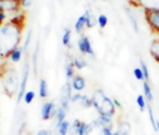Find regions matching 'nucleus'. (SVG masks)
<instances>
[{
	"mask_svg": "<svg viewBox=\"0 0 159 135\" xmlns=\"http://www.w3.org/2000/svg\"><path fill=\"white\" fill-rule=\"evenodd\" d=\"M19 2H20V8L23 10L29 9L32 7V4H33V0H19Z\"/></svg>",
	"mask_w": 159,
	"mask_h": 135,
	"instance_id": "obj_38",
	"label": "nucleus"
},
{
	"mask_svg": "<svg viewBox=\"0 0 159 135\" xmlns=\"http://www.w3.org/2000/svg\"><path fill=\"white\" fill-rule=\"evenodd\" d=\"M124 10H125V14H126V16H128V19H129L130 24H131L133 30H134L136 34H139L140 29H139V23H138L136 15H135V14H134V11H133L130 8H128V7H125V8H124Z\"/></svg>",
	"mask_w": 159,
	"mask_h": 135,
	"instance_id": "obj_15",
	"label": "nucleus"
},
{
	"mask_svg": "<svg viewBox=\"0 0 159 135\" xmlns=\"http://www.w3.org/2000/svg\"><path fill=\"white\" fill-rule=\"evenodd\" d=\"M23 54H24V49H23L22 46H19V47H16L15 49H13L9 53V56L7 57V58L9 60L10 63H18V62H20Z\"/></svg>",
	"mask_w": 159,
	"mask_h": 135,
	"instance_id": "obj_14",
	"label": "nucleus"
},
{
	"mask_svg": "<svg viewBox=\"0 0 159 135\" xmlns=\"http://www.w3.org/2000/svg\"><path fill=\"white\" fill-rule=\"evenodd\" d=\"M38 52H39V44L35 46L33 54H32V66H33V71L34 73H37V58H38Z\"/></svg>",
	"mask_w": 159,
	"mask_h": 135,
	"instance_id": "obj_33",
	"label": "nucleus"
},
{
	"mask_svg": "<svg viewBox=\"0 0 159 135\" xmlns=\"http://www.w3.org/2000/svg\"><path fill=\"white\" fill-rule=\"evenodd\" d=\"M75 65H73V57L71 54H67L65 57V74H66V79L68 81H71L75 74H76V71H75Z\"/></svg>",
	"mask_w": 159,
	"mask_h": 135,
	"instance_id": "obj_11",
	"label": "nucleus"
},
{
	"mask_svg": "<svg viewBox=\"0 0 159 135\" xmlns=\"http://www.w3.org/2000/svg\"><path fill=\"white\" fill-rule=\"evenodd\" d=\"M133 73H134V77L138 80V81H145V77H144V73L142 71L140 67H135L133 70Z\"/></svg>",
	"mask_w": 159,
	"mask_h": 135,
	"instance_id": "obj_34",
	"label": "nucleus"
},
{
	"mask_svg": "<svg viewBox=\"0 0 159 135\" xmlns=\"http://www.w3.org/2000/svg\"><path fill=\"white\" fill-rule=\"evenodd\" d=\"M29 73H30V62L25 61L24 66H23V74L20 79V86H19V91L16 95V102L19 104L20 101H23V97L27 92V85H28V79H29Z\"/></svg>",
	"mask_w": 159,
	"mask_h": 135,
	"instance_id": "obj_4",
	"label": "nucleus"
},
{
	"mask_svg": "<svg viewBox=\"0 0 159 135\" xmlns=\"http://www.w3.org/2000/svg\"><path fill=\"white\" fill-rule=\"evenodd\" d=\"M101 133H102V135H119L117 131H114L112 128H109V126L102 128L101 129Z\"/></svg>",
	"mask_w": 159,
	"mask_h": 135,
	"instance_id": "obj_39",
	"label": "nucleus"
},
{
	"mask_svg": "<svg viewBox=\"0 0 159 135\" xmlns=\"http://www.w3.org/2000/svg\"><path fill=\"white\" fill-rule=\"evenodd\" d=\"M147 100H145V96L144 95H138L136 96V105H138V107H139V110H140L142 112L145 110V107H147Z\"/></svg>",
	"mask_w": 159,
	"mask_h": 135,
	"instance_id": "obj_29",
	"label": "nucleus"
},
{
	"mask_svg": "<svg viewBox=\"0 0 159 135\" xmlns=\"http://www.w3.org/2000/svg\"><path fill=\"white\" fill-rule=\"evenodd\" d=\"M73 65H75V68L81 71L84 68L87 67V61L85 58L84 54H78V56H73Z\"/></svg>",
	"mask_w": 159,
	"mask_h": 135,
	"instance_id": "obj_18",
	"label": "nucleus"
},
{
	"mask_svg": "<svg viewBox=\"0 0 159 135\" xmlns=\"http://www.w3.org/2000/svg\"><path fill=\"white\" fill-rule=\"evenodd\" d=\"M32 37H33V32H32V29H29V30L27 32V35H25V41H24V43H23V46H22L25 53H27V51H28V48H29V46H30Z\"/></svg>",
	"mask_w": 159,
	"mask_h": 135,
	"instance_id": "obj_32",
	"label": "nucleus"
},
{
	"mask_svg": "<svg viewBox=\"0 0 159 135\" xmlns=\"http://www.w3.org/2000/svg\"><path fill=\"white\" fill-rule=\"evenodd\" d=\"M78 105H81L84 109L93 107V104H92V99H91V96H87V95H84V93H82L81 101H80V104H78Z\"/></svg>",
	"mask_w": 159,
	"mask_h": 135,
	"instance_id": "obj_27",
	"label": "nucleus"
},
{
	"mask_svg": "<svg viewBox=\"0 0 159 135\" xmlns=\"http://www.w3.org/2000/svg\"><path fill=\"white\" fill-rule=\"evenodd\" d=\"M34 99H35V92H34V91H32V90H29V91H27V92H25V95H24V97H23V102H24V104H27V105H29V104H32V102L34 101Z\"/></svg>",
	"mask_w": 159,
	"mask_h": 135,
	"instance_id": "obj_30",
	"label": "nucleus"
},
{
	"mask_svg": "<svg viewBox=\"0 0 159 135\" xmlns=\"http://www.w3.org/2000/svg\"><path fill=\"white\" fill-rule=\"evenodd\" d=\"M19 86H20V80H19L18 72L14 67L8 66L2 73V87L3 92L8 97H14L18 95Z\"/></svg>",
	"mask_w": 159,
	"mask_h": 135,
	"instance_id": "obj_3",
	"label": "nucleus"
},
{
	"mask_svg": "<svg viewBox=\"0 0 159 135\" xmlns=\"http://www.w3.org/2000/svg\"><path fill=\"white\" fill-rule=\"evenodd\" d=\"M91 99H92L93 107L98 115H105V116H110V118H112L115 115L116 106L114 104V100L109 97V96L104 92L102 88L93 90V92L91 95Z\"/></svg>",
	"mask_w": 159,
	"mask_h": 135,
	"instance_id": "obj_2",
	"label": "nucleus"
},
{
	"mask_svg": "<svg viewBox=\"0 0 159 135\" xmlns=\"http://www.w3.org/2000/svg\"><path fill=\"white\" fill-rule=\"evenodd\" d=\"M56 111H57V106L54 101H46L41 107V119L43 121L51 120L52 118L56 116Z\"/></svg>",
	"mask_w": 159,
	"mask_h": 135,
	"instance_id": "obj_8",
	"label": "nucleus"
},
{
	"mask_svg": "<svg viewBox=\"0 0 159 135\" xmlns=\"http://www.w3.org/2000/svg\"><path fill=\"white\" fill-rule=\"evenodd\" d=\"M53 135H62V134H59V133H58V131H57V130H56V131H54V133H53Z\"/></svg>",
	"mask_w": 159,
	"mask_h": 135,
	"instance_id": "obj_43",
	"label": "nucleus"
},
{
	"mask_svg": "<svg viewBox=\"0 0 159 135\" xmlns=\"http://www.w3.org/2000/svg\"><path fill=\"white\" fill-rule=\"evenodd\" d=\"M147 111H148V116H149L150 125H152L153 130L157 131V120H155V118H154V112H153V109H152V106H150L149 102L147 104Z\"/></svg>",
	"mask_w": 159,
	"mask_h": 135,
	"instance_id": "obj_28",
	"label": "nucleus"
},
{
	"mask_svg": "<svg viewBox=\"0 0 159 135\" xmlns=\"http://www.w3.org/2000/svg\"><path fill=\"white\" fill-rule=\"evenodd\" d=\"M35 135H53V133H52V130H49V129H39V130L35 133Z\"/></svg>",
	"mask_w": 159,
	"mask_h": 135,
	"instance_id": "obj_40",
	"label": "nucleus"
},
{
	"mask_svg": "<svg viewBox=\"0 0 159 135\" xmlns=\"http://www.w3.org/2000/svg\"><path fill=\"white\" fill-rule=\"evenodd\" d=\"M84 14H85V16H86V28H89V29L93 28V27L97 24V18L92 14V11H91L90 9H86Z\"/></svg>",
	"mask_w": 159,
	"mask_h": 135,
	"instance_id": "obj_20",
	"label": "nucleus"
},
{
	"mask_svg": "<svg viewBox=\"0 0 159 135\" xmlns=\"http://www.w3.org/2000/svg\"><path fill=\"white\" fill-rule=\"evenodd\" d=\"M59 2H62V0H59Z\"/></svg>",
	"mask_w": 159,
	"mask_h": 135,
	"instance_id": "obj_46",
	"label": "nucleus"
},
{
	"mask_svg": "<svg viewBox=\"0 0 159 135\" xmlns=\"http://www.w3.org/2000/svg\"><path fill=\"white\" fill-rule=\"evenodd\" d=\"M92 125H93L95 128H100V129L106 128V126L112 128L114 121H112V118H110V116H105V115H98L97 119L92 120Z\"/></svg>",
	"mask_w": 159,
	"mask_h": 135,
	"instance_id": "obj_13",
	"label": "nucleus"
},
{
	"mask_svg": "<svg viewBox=\"0 0 159 135\" xmlns=\"http://www.w3.org/2000/svg\"><path fill=\"white\" fill-rule=\"evenodd\" d=\"M38 93L41 99H47L48 97V83L46 79L39 80V87H38Z\"/></svg>",
	"mask_w": 159,
	"mask_h": 135,
	"instance_id": "obj_21",
	"label": "nucleus"
},
{
	"mask_svg": "<svg viewBox=\"0 0 159 135\" xmlns=\"http://www.w3.org/2000/svg\"><path fill=\"white\" fill-rule=\"evenodd\" d=\"M102 2H106V0H102Z\"/></svg>",
	"mask_w": 159,
	"mask_h": 135,
	"instance_id": "obj_45",
	"label": "nucleus"
},
{
	"mask_svg": "<svg viewBox=\"0 0 159 135\" xmlns=\"http://www.w3.org/2000/svg\"><path fill=\"white\" fill-rule=\"evenodd\" d=\"M85 28H86V16H85V14H82V15H80L77 18V20L75 22V30H76V33L81 34Z\"/></svg>",
	"mask_w": 159,
	"mask_h": 135,
	"instance_id": "obj_23",
	"label": "nucleus"
},
{
	"mask_svg": "<svg viewBox=\"0 0 159 135\" xmlns=\"http://www.w3.org/2000/svg\"><path fill=\"white\" fill-rule=\"evenodd\" d=\"M116 131L119 135H131V124L126 120L119 121L116 126Z\"/></svg>",
	"mask_w": 159,
	"mask_h": 135,
	"instance_id": "obj_17",
	"label": "nucleus"
},
{
	"mask_svg": "<svg viewBox=\"0 0 159 135\" xmlns=\"http://www.w3.org/2000/svg\"><path fill=\"white\" fill-rule=\"evenodd\" d=\"M157 133H159V120H157Z\"/></svg>",
	"mask_w": 159,
	"mask_h": 135,
	"instance_id": "obj_42",
	"label": "nucleus"
},
{
	"mask_svg": "<svg viewBox=\"0 0 159 135\" xmlns=\"http://www.w3.org/2000/svg\"><path fill=\"white\" fill-rule=\"evenodd\" d=\"M114 100V104H115V106H116V109H123V105H121V102L119 101L116 97L115 99H112Z\"/></svg>",
	"mask_w": 159,
	"mask_h": 135,
	"instance_id": "obj_41",
	"label": "nucleus"
},
{
	"mask_svg": "<svg viewBox=\"0 0 159 135\" xmlns=\"http://www.w3.org/2000/svg\"><path fill=\"white\" fill-rule=\"evenodd\" d=\"M67 110H65L63 107H61V106H57V111H56V116H54V120H56V124H59V123H62V121H65L66 120V118H67Z\"/></svg>",
	"mask_w": 159,
	"mask_h": 135,
	"instance_id": "obj_25",
	"label": "nucleus"
},
{
	"mask_svg": "<svg viewBox=\"0 0 159 135\" xmlns=\"http://www.w3.org/2000/svg\"><path fill=\"white\" fill-rule=\"evenodd\" d=\"M56 130H57L59 134H62V135H68V134H70V130H71V124H70V121L65 120V121L59 123V124H56Z\"/></svg>",
	"mask_w": 159,
	"mask_h": 135,
	"instance_id": "obj_24",
	"label": "nucleus"
},
{
	"mask_svg": "<svg viewBox=\"0 0 159 135\" xmlns=\"http://www.w3.org/2000/svg\"><path fill=\"white\" fill-rule=\"evenodd\" d=\"M68 135H76V134H75V133H71V134H68Z\"/></svg>",
	"mask_w": 159,
	"mask_h": 135,
	"instance_id": "obj_44",
	"label": "nucleus"
},
{
	"mask_svg": "<svg viewBox=\"0 0 159 135\" xmlns=\"http://www.w3.org/2000/svg\"><path fill=\"white\" fill-rule=\"evenodd\" d=\"M71 35H72L71 29H70V28H66L65 32H63V35H62V44H63L66 48H68V49H71V48L73 47V46L71 44Z\"/></svg>",
	"mask_w": 159,
	"mask_h": 135,
	"instance_id": "obj_26",
	"label": "nucleus"
},
{
	"mask_svg": "<svg viewBox=\"0 0 159 135\" xmlns=\"http://www.w3.org/2000/svg\"><path fill=\"white\" fill-rule=\"evenodd\" d=\"M0 10L8 14H14L22 10L19 0H0Z\"/></svg>",
	"mask_w": 159,
	"mask_h": 135,
	"instance_id": "obj_9",
	"label": "nucleus"
},
{
	"mask_svg": "<svg viewBox=\"0 0 159 135\" xmlns=\"http://www.w3.org/2000/svg\"><path fill=\"white\" fill-rule=\"evenodd\" d=\"M93 129L95 126L92 125V123H85L80 119L73 120V123L71 124V130L76 135H90L93 131Z\"/></svg>",
	"mask_w": 159,
	"mask_h": 135,
	"instance_id": "obj_5",
	"label": "nucleus"
},
{
	"mask_svg": "<svg viewBox=\"0 0 159 135\" xmlns=\"http://www.w3.org/2000/svg\"><path fill=\"white\" fill-rule=\"evenodd\" d=\"M143 95L145 96V100L147 102H153L154 100V95H153V91H152V87L149 85L148 81H143Z\"/></svg>",
	"mask_w": 159,
	"mask_h": 135,
	"instance_id": "obj_22",
	"label": "nucleus"
},
{
	"mask_svg": "<svg viewBox=\"0 0 159 135\" xmlns=\"http://www.w3.org/2000/svg\"><path fill=\"white\" fill-rule=\"evenodd\" d=\"M107 23H109V18H107V16H106L105 14H100V15L97 16V25L100 27L101 29L106 28Z\"/></svg>",
	"mask_w": 159,
	"mask_h": 135,
	"instance_id": "obj_31",
	"label": "nucleus"
},
{
	"mask_svg": "<svg viewBox=\"0 0 159 135\" xmlns=\"http://www.w3.org/2000/svg\"><path fill=\"white\" fill-rule=\"evenodd\" d=\"M134 5L145 11H158L159 10V0H133Z\"/></svg>",
	"mask_w": 159,
	"mask_h": 135,
	"instance_id": "obj_10",
	"label": "nucleus"
},
{
	"mask_svg": "<svg viewBox=\"0 0 159 135\" xmlns=\"http://www.w3.org/2000/svg\"><path fill=\"white\" fill-rule=\"evenodd\" d=\"M77 48L80 51V53L84 54V56H90V57H95V52L91 44V41L89 35L86 34H81L77 41Z\"/></svg>",
	"mask_w": 159,
	"mask_h": 135,
	"instance_id": "obj_6",
	"label": "nucleus"
},
{
	"mask_svg": "<svg viewBox=\"0 0 159 135\" xmlns=\"http://www.w3.org/2000/svg\"><path fill=\"white\" fill-rule=\"evenodd\" d=\"M70 104H71V100H68L66 97H61V99H59V106L63 107L67 111L70 110Z\"/></svg>",
	"mask_w": 159,
	"mask_h": 135,
	"instance_id": "obj_36",
	"label": "nucleus"
},
{
	"mask_svg": "<svg viewBox=\"0 0 159 135\" xmlns=\"http://www.w3.org/2000/svg\"><path fill=\"white\" fill-rule=\"evenodd\" d=\"M82 97V92H75L71 97V104H80Z\"/></svg>",
	"mask_w": 159,
	"mask_h": 135,
	"instance_id": "obj_37",
	"label": "nucleus"
},
{
	"mask_svg": "<svg viewBox=\"0 0 159 135\" xmlns=\"http://www.w3.org/2000/svg\"><path fill=\"white\" fill-rule=\"evenodd\" d=\"M139 67L142 68V71H143V73H144V77H145V81H148L149 82V79H150V76H149V70H148V66H147V63L143 61V60H140L139 61Z\"/></svg>",
	"mask_w": 159,
	"mask_h": 135,
	"instance_id": "obj_35",
	"label": "nucleus"
},
{
	"mask_svg": "<svg viewBox=\"0 0 159 135\" xmlns=\"http://www.w3.org/2000/svg\"><path fill=\"white\" fill-rule=\"evenodd\" d=\"M73 93H75V91H73L72 85H71L70 81H67L66 83L62 85V87H61V97H66V99L71 100Z\"/></svg>",
	"mask_w": 159,
	"mask_h": 135,
	"instance_id": "obj_19",
	"label": "nucleus"
},
{
	"mask_svg": "<svg viewBox=\"0 0 159 135\" xmlns=\"http://www.w3.org/2000/svg\"><path fill=\"white\" fill-rule=\"evenodd\" d=\"M9 20L0 25V56L2 58H7L9 53L20 46L22 41V30L24 27L25 16L23 9L18 13L11 14Z\"/></svg>",
	"mask_w": 159,
	"mask_h": 135,
	"instance_id": "obj_1",
	"label": "nucleus"
},
{
	"mask_svg": "<svg viewBox=\"0 0 159 135\" xmlns=\"http://www.w3.org/2000/svg\"><path fill=\"white\" fill-rule=\"evenodd\" d=\"M149 53L152 56V58L159 63V38H154L149 46Z\"/></svg>",
	"mask_w": 159,
	"mask_h": 135,
	"instance_id": "obj_16",
	"label": "nucleus"
},
{
	"mask_svg": "<svg viewBox=\"0 0 159 135\" xmlns=\"http://www.w3.org/2000/svg\"><path fill=\"white\" fill-rule=\"evenodd\" d=\"M75 92H82L86 88V80L81 74H75V77L70 81Z\"/></svg>",
	"mask_w": 159,
	"mask_h": 135,
	"instance_id": "obj_12",
	"label": "nucleus"
},
{
	"mask_svg": "<svg viewBox=\"0 0 159 135\" xmlns=\"http://www.w3.org/2000/svg\"><path fill=\"white\" fill-rule=\"evenodd\" d=\"M145 22L149 29L154 34H159V10L158 11H145L144 13Z\"/></svg>",
	"mask_w": 159,
	"mask_h": 135,
	"instance_id": "obj_7",
	"label": "nucleus"
}]
</instances>
